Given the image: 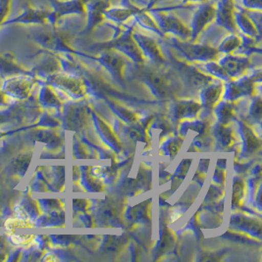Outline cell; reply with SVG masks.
Returning a JSON list of instances; mask_svg holds the SVG:
<instances>
[{"label": "cell", "mask_w": 262, "mask_h": 262, "mask_svg": "<svg viewBox=\"0 0 262 262\" xmlns=\"http://www.w3.org/2000/svg\"><path fill=\"white\" fill-rule=\"evenodd\" d=\"M50 9L36 7L27 3L22 12L16 17L9 18L5 25H46L50 21Z\"/></svg>", "instance_id": "6da1fadb"}, {"label": "cell", "mask_w": 262, "mask_h": 262, "mask_svg": "<svg viewBox=\"0 0 262 262\" xmlns=\"http://www.w3.org/2000/svg\"><path fill=\"white\" fill-rule=\"evenodd\" d=\"M244 5L246 8H249V9L260 10L261 0H244Z\"/></svg>", "instance_id": "ba28073f"}, {"label": "cell", "mask_w": 262, "mask_h": 262, "mask_svg": "<svg viewBox=\"0 0 262 262\" xmlns=\"http://www.w3.org/2000/svg\"><path fill=\"white\" fill-rule=\"evenodd\" d=\"M14 0H0V29L5 26L12 12Z\"/></svg>", "instance_id": "8992f818"}, {"label": "cell", "mask_w": 262, "mask_h": 262, "mask_svg": "<svg viewBox=\"0 0 262 262\" xmlns=\"http://www.w3.org/2000/svg\"><path fill=\"white\" fill-rule=\"evenodd\" d=\"M216 1H218V0H216Z\"/></svg>", "instance_id": "30bf717a"}, {"label": "cell", "mask_w": 262, "mask_h": 262, "mask_svg": "<svg viewBox=\"0 0 262 262\" xmlns=\"http://www.w3.org/2000/svg\"><path fill=\"white\" fill-rule=\"evenodd\" d=\"M139 9L136 8H128V7H114V8H108L105 11V16L108 18L116 21V22H123L127 19H129L131 16L136 15L139 12Z\"/></svg>", "instance_id": "5b68a950"}, {"label": "cell", "mask_w": 262, "mask_h": 262, "mask_svg": "<svg viewBox=\"0 0 262 262\" xmlns=\"http://www.w3.org/2000/svg\"><path fill=\"white\" fill-rule=\"evenodd\" d=\"M155 19H156L157 22L159 23L160 30L169 31L171 33H174V34H177L179 36H185V37L191 35L190 28L187 27L180 20V18L176 17L173 14L159 11V12L155 13Z\"/></svg>", "instance_id": "3957f363"}, {"label": "cell", "mask_w": 262, "mask_h": 262, "mask_svg": "<svg viewBox=\"0 0 262 262\" xmlns=\"http://www.w3.org/2000/svg\"><path fill=\"white\" fill-rule=\"evenodd\" d=\"M186 1H190V2H202V3H205V2H208L209 0H186Z\"/></svg>", "instance_id": "9c48e42d"}, {"label": "cell", "mask_w": 262, "mask_h": 262, "mask_svg": "<svg viewBox=\"0 0 262 262\" xmlns=\"http://www.w3.org/2000/svg\"><path fill=\"white\" fill-rule=\"evenodd\" d=\"M216 18V4L205 2L192 16L191 33H200Z\"/></svg>", "instance_id": "277c9868"}, {"label": "cell", "mask_w": 262, "mask_h": 262, "mask_svg": "<svg viewBox=\"0 0 262 262\" xmlns=\"http://www.w3.org/2000/svg\"><path fill=\"white\" fill-rule=\"evenodd\" d=\"M51 4L50 24H55L64 16L86 12V0H48Z\"/></svg>", "instance_id": "7a4b0ae2"}, {"label": "cell", "mask_w": 262, "mask_h": 262, "mask_svg": "<svg viewBox=\"0 0 262 262\" xmlns=\"http://www.w3.org/2000/svg\"><path fill=\"white\" fill-rule=\"evenodd\" d=\"M138 39H139V41L141 42V45H143V47L145 48V49H146L148 52H150L154 56L157 57V58H160V57H161L160 50H159V48L157 47V45H156V42H155V40H152V39H150V38H147V37H145V36H141V35L138 36Z\"/></svg>", "instance_id": "52a82bcc"}]
</instances>
